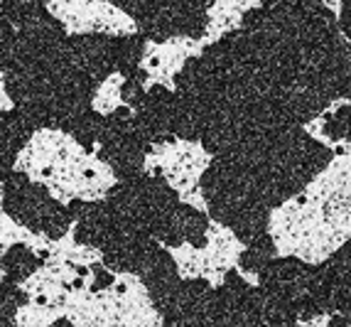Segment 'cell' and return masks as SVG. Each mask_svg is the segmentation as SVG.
<instances>
[{
	"instance_id": "6da1fadb",
	"label": "cell",
	"mask_w": 351,
	"mask_h": 327,
	"mask_svg": "<svg viewBox=\"0 0 351 327\" xmlns=\"http://www.w3.org/2000/svg\"><path fill=\"white\" fill-rule=\"evenodd\" d=\"M3 266H5L8 273H10L12 278H25L29 271L35 269V261L29 258L27 251H23V249H15V251L8 256V261L3 263Z\"/></svg>"
}]
</instances>
